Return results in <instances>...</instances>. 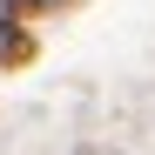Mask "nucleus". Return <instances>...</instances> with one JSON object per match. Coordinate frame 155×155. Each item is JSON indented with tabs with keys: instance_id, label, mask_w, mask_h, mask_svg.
Wrapping results in <instances>:
<instances>
[{
	"instance_id": "obj_2",
	"label": "nucleus",
	"mask_w": 155,
	"mask_h": 155,
	"mask_svg": "<svg viewBox=\"0 0 155 155\" xmlns=\"http://www.w3.org/2000/svg\"><path fill=\"white\" fill-rule=\"evenodd\" d=\"M47 7H54V0H0V14H7V20H20V27H27V20H41Z\"/></svg>"
},
{
	"instance_id": "obj_1",
	"label": "nucleus",
	"mask_w": 155,
	"mask_h": 155,
	"mask_svg": "<svg viewBox=\"0 0 155 155\" xmlns=\"http://www.w3.org/2000/svg\"><path fill=\"white\" fill-rule=\"evenodd\" d=\"M34 54H41L34 27H20V20L0 14V68H34Z\"/></svg>"
}]
</instances>
